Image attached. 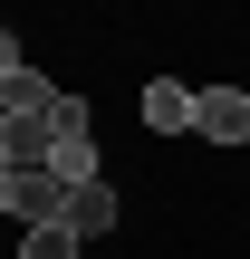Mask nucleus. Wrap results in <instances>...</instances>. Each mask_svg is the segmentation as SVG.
<instances>
[{"mask_svg":"<svg viewBox=\"0 0 250 259\" xmlns=\"http://www.w3.org/2000/svg\"><path fill=\"white\" fill-rule=\"evenodd\" d=\"M48 173H58V192L96 183V135H87V106H77V96H58V144H48Z\"/></svg>","mask_w":250,"mask_h":259,"instance_id":"f257e3e1","label":"nucleus"},{"mask_svg":"<svg viewBox=\"0 0 250 259\" xmlns=\"http://www.w3.org/2000/svg\"><path fill=\"white\" fill-rule=\"evenodd\" d=\"M0 115H58V87H48L39 67H19V77L0 87Z\"/></svg>","mask_w":250,"mask_h":259,"instance_id":"0eeeda50","label":"nucleus"},{"mask_svg":"<svg viewBox=\"0 0 250 259\" xmlns=\"http://www.w3.org/2000/svg\"><path fill=\"white\" fill-rule=\"evenodd\" d=\"M10 77H19V38L0 29V87H10Z\"/></svg>","mask_w":250,"mask_h":259,"instance_id":"1a4fd4ad","label":"nucleus"},{"mask_svg":"<svg viewBox=\"0 0 250 259\" xmlns=\"http://www.w3.org/2000/svg\"><path fill=\"white\" fill-rule=\"evenodd\" d=\"M0 211L39 231V221H58V211H67V192H58V173H10V163H0Z\"/></svg>","mask_w":250,"mask_h":259,"instance_id":"f03ea898","label":"nucleus"},{"mask_svg":"<svg viewBox=\"0 0 250 259\" xmlns=\"http://www.w3.org/2000/svg\"><path fill=\"white\" fill-rule=\"evenodd\" d=\"M58 221H67V231H77V240H96V231H116V192H106V183H77V192H67V211H58Z\"/></svg>","mask_w":250,"mask_h":259,"instance_id":"423d86ee","label":"nucleus"},{"mask_svg":"<svg viewBox=\"0 0 250 259\" xmlns=\"http://www.w3.org/2000/svg\"><path fill=\"white\" fill-rule=\"evenodd\" d=\"M19 259H77V231H67V221H39V231H29V250Z\"/></svg>","mask_w":250,"mask_h":259,"instance_id":"6e6552de","label":"nucleus"},{"mask_svg":"<svg viewBox=\"0 0 250 259\" xmlns=\"http://www.w3.org/2000/svg\"><path fill=\"white\" fill-rule=\"evenodd\" d=\"M193 135H212V144H241V135H250V96H241V87H212V96L193 106Z\"/></svg>","mask_w":250,"mask_h":259,"instance_id":"39448f33","label":"nucleus"},{"mask_svg":"<svg viewBox=\"0 0 250 259\" xmlns=\"http://www.w3.org/2000/svg\"><path fill=\"white\" fill-rule=\"evenodd\" d=\"M48 144H58V115H0V163L10 173H48Z\"/></svg>","mask_w":250,"mask_h":259,"instance_id":"7ed1b4c3","label":"nucleus"},{"mask_svg":"<svg viewBox=\"0 0 250 259\" xmlns=\"http://www.w3.org/2000/svg\"><path fill=\"white\" fill-rule=\"evenodd\" d=\"M193 106H202V96H193L183 77H145V125H154V135H193Z\"/></svg>","mask_w":250,"mask_h":259,"instance_id":"20e7f679","label":"nucleus"}]
</instances>
